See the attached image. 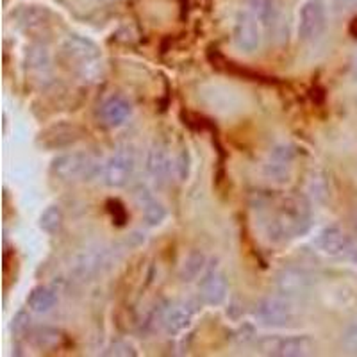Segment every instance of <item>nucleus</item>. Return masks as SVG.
<instances>
[{
	"instance_id": "obj_1",
	"label": "nucleus",
	"mask_w": 357,
	"mask_h": 357,
	"mask_svg": "<svg viewBox=\"0 0 357 357\" xmlns=\"http://www.w3.org/2000/svg\"><path fill=\"white\" fill-rule=\"evenodd\" d=\"M311 223L312 209L309 197L304 193H289L279 200L275 211L268 216L264 231L270 240L282 243L307 234Z\"/></svg>"
},
{
	"instance_id": "obj_2",
	"label": "nucleus",
	"mask_w": 357,
	"mask_h": 357,
	"mask_svg": "<svg viewBox=\"0 0 357 357\" xmlns=\"http://www.w3.org/2000/svg\"><path fill=\"white\" fill-rule=\"evenodd\" d=\"M63 65L86 82H93L102 75V54L98 45L81 34L65 38L59 50Z\"/></svg>"
},
{
	"instance_id": "obj_3",
	"label": "nucleus",
	"mask_w": 357,
	"mask_h": 357,
	"mask_svg": "<svg viewBox=\"0 0 357 357\" xmlns=\"http://www.w3.org/2000/svg\"><path fill=\"white\" fill-rule=\"evenodd\" d=\"M100 172L98 162L93 155L86 151L65 152L54 158L50 165V174L61 183H79L89 181Z\"/></svg>"
},
{
	"instance_id": "obj_4",
	"label": "nucleus",
	"mask_w": 357,
	"mask_h": 357,
	"mask_svg": "<svg viewBox=\"0 0 357 357\" xmlns=\"http://www.w3.org/2000/svg\"><path fill=\"white\" fill-rule=\"evenodd\" d=\"M114 263H116V250L113 247L97 245V247L84 248L81 254H77L73 261L72 273L79 280H93L111 270Z\"/></svg>"
},
{
	"instance_id": "obj_5",
	"label": "nucleus",
	"mask_w": 357,
	"mask_h": 357,
	"mask_svg": "<svg viewBox=\"0 0 357 357\" xmlns=\"http://www.w3.org/2000/svg\"><path fill=\"white\" fill-rule=\"evenodd\" d=\"M136 170V152L132 146H122L107 158L102 167V181L107 188L122 190L132 178Z\"/></svg>"
},
{
	"instance_id": "obj_6",
	"label": "nucleus",
	"mask_w": 357,
	"mask_h": 357,
	"mask_svg": "<svg viewBox=\"0 0 357 357\" xmlns=\"http://www.w3.org/2000/svg\"><path fill=\"white\" fill-rule=\"evenodd\" d=\"M257 349L264 356L305 357L317 354V343L309 336H264L257 341Z\"/></svg>"
},
{
	"instance_id": "obj_7",
	"label": "nucleus",
	"mask_w": 357,
	"mask_h": 357,
	"mask_svg": "<svg viewBox=\"0 0 357 357\" xmlns=\"http://www.w3.org/2000/svg\"><path fill=\"white\" fill-rule=\"evenodd\" d=\"M254 317L266 327H288L295 324L296 309L291 298L280 295L264 296L254 307Z\"/></svg>"
},
{
	"instance_id": "obj_8",
	"label": "nucleus",
	"mask_w": 357,
	"mask_h": 357,
	"mask_svg": "<svg viewBox=\"0 0 357 357\" xmlns=\"http://www.w3.org/2000/svg\"><path fill=\"white\" fill-rule=\"evenodd\" d=\"M327 27V6L325 0H304L298 8L296 33L305 43L314 41L324 34Z\"/></svg>"
},
{
	"instance_id": "obj_9",
	"label": "nucleus",
	"mask_w": 357,
	"mask_h": 357,
	"mask_svg": "<svg viewBox=\"0 0 357 357\" xmlns=\"http://www.w3.org/2000/svg\"><path fill=\"white\" fill-rule=\"evenodd\" d=\"M273 286L277 295L295 301L311 291L314 286V275L302 266H284L277 272Z\"/></svg>"
},
{
	"instance_id": "obj_10",
	"label": "nucleus",
	"mask_w": 357,
	"mask_h": 357,
	"mask_svg": "<svg viewBox=\"0 0 357 357\" xmlns=\"http://www.w3.org/2000/svg\"><path fill=\"white\" fill-rule=\"evenodd\" d=\"M261 24L254 17V13L240 9L236 13L232 25V40L241 52L254 54L261 47Z\"/></svg>"
},
{
	"instance_id": "obj_11",
	"label": "nucleus",
	"mask_w": 357,
	"mask_h": 357,
	"mask_svg": "<svg viewBox=\"0 0 357 357\" xmlns=\"http://www.w3.org/2000/svg\"><path fill=\"white\" fill-rule=\"evenodd\" d=\"M84 136V129L77 123L72 122H57L54 126L41 130L38 136V145L45 151H61L75 145Z\"/></svg>"
},
{
	"instance_id": "obj_12",
	"label": "nucleus",
	"mask_w": 357,
	"mask_h": 357,
	"mask_svg": "<svg viewBox=\"0 0 357 357\" xmlns=\"http://www.w3.org/2000/svg\"><path fill=\"white\" fill-rule=\"evenodd\" d=\"M229 293V279L227 273L223 272L222 268L207 266L204 275L200 277L199 282V296L200 302L206 305H220L227 298Z\"/></svg>"
},
{
	"instance_id": "obj_13",
	"label": "nucleus",
	"mask_w": 357,
	"mask_h": 357,
	"mask_svg": "<svg viewBox=\"0 0 357 357\" xmlns=\"http://www.w3.org/2000/svg\"><path fill=\"white\" fill-rule=\"evenodd\" d=\"M295 158V146L288 145V143H280V145L273 146L263 167L266 178L279 184L288 183L289 177H291V167Z\"/></svg>"
},
{
	"instance_id": "obj_14",
	"label": "nucleus",
	"mask_w": 357,
	"mask_h": 357,
	"mask_svg": "<svg viewBox=\"0 0 357 357\" xmlns=\"http://www.w3.org/2000/svg\"><path fill=\"white\" fill-rule=\"evenodd\" d=\"M199 312V304L195 301H178L162 309L161 324L167 334L175 336L181 334L193 324V318Z\"/></svg>"
},
{
	"instance_id": "obj_15",
	"label": "nucleus",
	"mask_w": 357,
	"mask_h": 357,
	"mask_svg": "<svg viewBox=\"0 0 357 357\" xmlns=\"http://www.w3.org/2000/svg\"><path fill=\"white\" fill-rule=\"evenodd\" d=\"M145 168H146V174L151 175L152 181H154L158 186L167 184L172 172V159H170V154H168L167 146L159 142L152 143L151 149L146 151Z\"/></svg>"
},
{
	"instance_id": "obj_16",
	"label": "nucleus",
	"mask_w": 357,
	"mask_h": 357,
	"mask_svg": "<svg viewBox=\"0 0 357 357\" xmlns=\"http://www.w3.org/2000/svg\"><path fill=\"white\" fill-rule=\"evenodd\" d=\"M17 25L24 33L31 34L33 38H40L41 34L49 31L50 11L40 6H27L17 13Z\"/></svg>"
},
{
	"instance_id": "obj_17",
	"label": "nucleus",
	"mask_w": 357,
	"mask_h": 357,
	"mask_svg": "<svg viewBox=\"0 0 357 357\" xmlns=\"http://www.w3.org/2000/svg\"><path fill=\"white\" fill-rule=\"evenodd\" d=\"M317 247L327 256H343L352 250L350 236L340 225H329L318 234Z\"/></svg>"
},
{
	"instance_id": "obj_18",
	"label": "nucleus",
	"mask_w": 357,
	"mask_h": 357,
	"mask_svg": "<svg viewBox=\"0 0 357 357\" xmlns=\"http://www.w3.org/2000/svg\"><path fill=\"white\" fill-rule=\"evenodd\" d=\"M132 113V106L122 95H111L104 100L100 107L102 122L107 127H120L127 122V118Z\"/></svg>"
},
{
	"instance_id": "obj_19",
	"label": "nucleus",
	"mask_w": 357,
	"mask_h": 357,
	"mask_svg": "<svg viewBox=\"0 0 357 357\" xmlns=\"http://www.w3.org/2000/svg\"><path fill=\"white\" fill-rule=\"evenodd\" d=\"M136 199L142 206L143 220L149 227H158L167 220V207L162 206L145 186H139L136 190Z\"/></svg>"
},
{
	"instance_id": "obj_20",
	"label": "nucleus",
	"mask_w": 357,
	"mask_h": 357,
	"mask_svg": "<svg viewBox=\"0 0 357 357\" xmlns=\"http://www.w3.org/2000/svg\"><path fill=\"white\" fill-rule=\"evenodd\" d=\"M250 8L261 27L266 31L275 27L279 22L280 0H250Z\"/></svg>"
},
{
	"instance_id": "obj_21",
	"label": "nucleus",
	"mask_w": 357,
	"mask_h": 357,
	"mask_svg": "<svg viewBox=\"0 0 357 357\" xmlns=\"http://www.w3.org/2000/svg\"><path fill=\"white\" fill-rule=\"evenodd\" d=\"M50 65H52V57H50L49 49L43 41H34L25 50V66L29 72L43 73L49 72Z\"/></svg>"
},
{
	"instance_id": "obj_22",
	"label": "nucleus",
	"mask_w": 357,
	"mask_h": 357,
	"mask_svg": "<svg viewBox=\"0 0 357 357\" xmlns=\"http://www.w3.org/2000/svg\"><path fill=\"white\" fill-rule=\"evenodd\" d=\"M207 268V256L202 250H191L183 261V266L178 270V277L183 282H193L204 275Z\"/></svg>"
},
{
	"instance_id": "obj_23",
	"label": "nucleus",
	"mask_w": 357,
	"mask_h": 357,
	"mask_svg": "<svg viewBox=\"0 0 357 357\" xmlns=\"http://www.w3.org/2000/svg\"><path fill=\"white\" fill-rule=\"evenodd\" d=\"M307 191L318 204H327L331 199V181L324 170H312L307 177Z\"/></svg>"
},
{
	"instance_id": "obj_24",
	"label": "nucleus",
	"mask_w": 357,
	"mask_h": 357,
	"mask_svg": "<svg viewBox=\"0 0 357 357\" xmlns=\"http://www.w3.org/2000/svg\"><path fill=\"white\" fill-rule=\"evenodd\" d=\"M29 336H31V343L40 350H52L61 345L63 341L61 331L54 329L50 325H40L31 331Z\"/></svg>"
},
{
	"instance_id": "obj_25",
	"label": "nucleus",
	"mask_w": 357,
	"mask_h": 357,
	"mask_svg": "<svg viewBox=\"0 0 357 357\" xmlns=\"http://www.w3.org/2000/svg\"><path fill=\"white\" fill-rule=\"evenodd\" d=\"M57 295L54 289L47 286H38L27 296V305L34 312H49L50 309L56 307Z\"/></svg>"
},
{
	"instance_id": "obj_26",
	"label": "nucleus",
	"mask_w": 357,
	"mask_h": 357,
	"mask_svg": "<svg viewBox=\"0 0 357 357\" xmlns=\"http://www.w3.org/2000/svg\"><path fill=\"white\" fill-rule=\"evenodd\" d=\"M63 222H65V215H63V209L59 206H49L40 215L38 220V225L43 232L47 234H57L61 231Z\"/></svg>"
},
{
	"instance_id": "obj_27",
	"label": "nucleus",
	"mask_w": 357,
	"mask_h": 357,
	"mask_svg": "<svg viewBox=\"0 0 357 357\" xmlns=\"http://www.w3.org/2000/svg\"><path fill=\"white\" fill-rule=\"evenodd\" d=\"M102 356H107V357H136L138 356V350L136 347L130 345L129 341H123V340H116L113 341L109 347H107Z\"/></svg>"
},
{
	"instance_id": "obj_28",
	"label": "nucleus",
	"mask_w": 357,
	"mask_h": 357,
	"mask_svg": "<svg viewBox=\"0 0 357 357\" xmlns=\"http://www.w3.org/2000/svg\"><path fill=\"white\" fill-rule=\"evenodd\" d=\"M174 168H175V174H177L178 181H186L190 177V170H191V155L188 152V149H181L175 158L174 162Z\"/></svg>"
},
{
	"instance_id": "obj_29",
	"label": "nucleus",
	"mask_w": 357,
	"mask_h": 357,
	"mask_svg": "<svg viewBox=\"0 0 357 357\" xmlns=\"http://www.w3.org/2000/svg\"><path fill=\"white\" fill-rule=\"evenodd\" d=\"M29 327H31V317H29V312L25 311V309H20V311L15 314V318H13V334L17 337L25 336V334H29Z\"/></svg>"
},
{
	"instance_id": "obj_30",
	"label": "nucleus",
	"mask_w": 357,
	"mask_h": 357,
	"mask_svg": "<svg viewBox=\"0 0 357 357\" xmlns=\"http://www.w3.org/2000/svg\"><path fill=\"white\" fill-rule=\"evenodd\" d=\"M341 347L349 356H357V324L349 325L341 336Z\"/></svg>"
},
{
	"instance_id": "obj_31",
	"label": "nucleus",
	"mask_w": 357,
	"mask_h": 357,
	"mask_svg": "<svg viewBox=\"0 0 357 357\" xmlns=\"http://www.w3.org/2000/svg\"><path fill=\"white\" fill-rule=\"evenodd\" d=\"M354 75L357 77V54H356V57H354Z\"/></svg>"
}]
</instances>
